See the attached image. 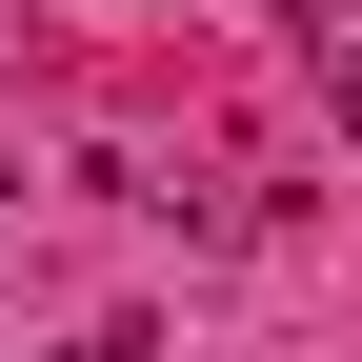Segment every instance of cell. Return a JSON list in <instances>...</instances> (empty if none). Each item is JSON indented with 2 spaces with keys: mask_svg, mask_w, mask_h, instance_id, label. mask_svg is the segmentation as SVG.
Returning <instances> with one entry per match:
<instances>
[{
  "mask_svg": "<svg viewBox=\"0 0 362 362\" xmlns=\"http://www.w3.org/2000/svg\"><path fill=\"white\" fill-rule=\"evenodd\" d=\"M282 21H302V81L342 101V81H362V0H282Z\"/></svg>",
  "mask_w": 362,
  "mask_h": 362,
  "instance_id": "cell-1",
  "label": "cell"
},
{
  "mask_svg": "<svg viewBox=\"0 0 362 362\" xmlns=\"http://www.w3.org/2000/svg\"><path fill=\"white\" fill-rule=\"evenodd\" d=\"M141 342H161V322H81V342H61V362H141Z\"/></svg>",
  "mask_w": 362,
  "mask_h": 362,
  "instance_id": "cell-2",
  "label": "cell"
},
{
  "mask_svg": "<svg viewBox=\"0 0 362 362\" xmlns=\"http://www.w3.org/2000/svg\"><path fill=\"white\" fill-rule=\"evenodd\" d=\"M0 242H21V181H0Z\"/></svg>",
  "mask_w": 362,
  "mask_h": 362,
  "instance_id": "cell-3",
  "label": "cell"
},
{
  "mask_svg": "<svg viewBox=\"0 0 362 362\" xmlns=\"http://www.w3.org/2000/svg\"><path fill=\"white\" fill-rule=\"evenodd\" d=\"M342 141H362V81H342Z\"/></svg>",
  "mask_w": 362,
  "mask_h": 362,
  "instance_id": "cell-4",
  "label": "cell"
}]
</instances>
